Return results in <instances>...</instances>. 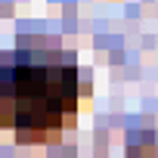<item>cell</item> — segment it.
Listing matches in <instances>:
<instances>
[{
	"label": "cell",
	"instance_id": "cell-1",
	"mask_svg": "<svg viewBox=\"0 0 158 158\" xmlns=\"http://www.w3.org/2000/svg\"><path fill=\"white\" fill-rule=\"evenodd\" d=\"M0 56V130L37 146L71 130L77 121V59L53 47L28 44Z\"/></svg>",
	"mask_w": 158,
	"mask_h": 158
}]
</instances>
